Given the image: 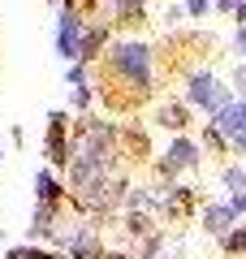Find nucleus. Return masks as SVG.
Here are the masks:
<instances>
[{"mask_svg": "<svg viewBox=\"0 0 246 259\" xmlns=\"http://www.w3.org/2000/svg\"><path fill=\"white\" fill-rule=\"evenodd\" d=\"M44 156L56 173L69 168V156H73V117L69 108H52L44 121Z\"/></svg>", "mask_w": 246, "mask_h": 259, "instance_id": "1", "label": "nucleus"}, {"mask_svg": "<svg viewBox=\"0 0 246 259\" xmlns=\"http://www.w3.org/2000/svg\"><path fill=\"white\" fill-rule=\"evenodd\" d=\"M203 160V147L190 139V134H173V143H169V151H164L160 160L151 164V177H160V182H173V177L190 173V168H199Z\"/></svg>", "mask_w": 246, "mask_h": 259, "instance_id": "2", "label": "nucleus"}, {"mask_svg": "<svg viewBox=\"0 0 246 259\" xmlns=\"http://www.w3.org/2000/svg\"><path fill=\"white\" fill-rule=\"evenodd\" d=\"M229 100H233L229 87H220V78L208 74V69H199V74L186 78V104H190V108H199V112H208V117H212V112L225 108Z\"/></svg>", "mask_w": 246, "mask_h": 259, "instance_id": "3", "label": "nucleus"}, {"mask_svg": "<svg viewBox=\"0 0 246 259\" xmlns=\"http://www.w3.org/2000/svg\"><path fill=\"white\" fill-rule=\"evenodd\" d=\"M82 30H87V18H82V13H73V9H56V22H52V52L61 56L65 65L78 61Z\"/></svg>", "mask_w": 246, "mask_h": 259, "instance_id": "4", "label": "nucleus"}, {"mask_svg": "<svg viewBox=\"0 0 246 259\" xmlns=\"http://www.w3.org/2000/svg\"><path fill=\"white\" fill-rule=\"evenodd\" d=\"M65 216H69V203L56 207V203H35V212H30V225H26V238L39 242V246H52L56 229L65 225Z\"/></svg>", "mask_w": 246, "mask_h": 259, "instance_id": "5", "label": "nucleus"}, {"mask_svg": "<svg viewBox=\"0 0 246 259\" xmlns=\"http://www.w3.org/2000/svg\"><path fill=\"white\" fill-rule=\"evenodd\" d=\"M112 44V22L108 18H87V30H82V48H78V61L95 65Z\"/></svg>", "mask_w": 246, "mask_h": 259, "instance_id": "6", "label": "nucleus"}, {"mask_svg": "<svg viewBox=\"0 0 246 259\" xmlns=\"http://www.w3.org/2000/svg\"><path fill=\"white\" fill-rule=\"evenodd\" d=\"M35 203H56V207L69 203V186L61 182V173H56L52 164L35 168Z\"/></svg>", "mask_w": 246, "mask_h": 259, "instance_id": "7", "label": "nucleus"}, {"mask_svg": "<svg viewBox=\"0 0 246 259\" xmlns=\"http://www.w3.org/2000/svg\"><path fill=\"white\" fill-rule=\"evenodd\" d=\"M212 125H216L229 143H233L237 134H246V100H229L225 108H216L212 112Z\"/></svg>", "mask_w": 246, "mask_h": 259, "instance_id": "8", "label": "nucleus"}, {"mask_svg": "<svg viewBox=\"0 0 246 259\" xmlns=\"http://www.w3.org/2000/svg\"><path fill=\"white\" fill-rule=\"evenodd\" d=\"M151 125H164V130H173V134H182V130L190 125V104L186 100H164L160 108L151 112Z\"/></svg>", "mask_w": 246, "mask_h": 259, "instance_id": "9", "label": "nucleus"}, {"mask_svg": "<svg viewBox=\"0 0 246 259\" xmlns=\"http://www.w3.org/2000/svg\"><path fill=\"white\" fill-rule=\"evenodd\" d=\"M108 13H112V30L117 26H143L147 22V0H108Z\"/></svg>", "mask_w": 246, "mask_h": 259, "instance_id": "10", "label": "nucleus"}, {"mask_svg": "<svg viewBox=\"0 0 246 259\" xmlns=\"http://www.w3.org/2000/svg\"><path fill=\"white\" fill-rule=\"evenodd\" d=\"M233 221H237V212L229 207V199L225 203H208L203 207V229H208L212 238H225V233L233 229Z\"/></svg>", "mask_w": 246, "mask_h": 259, "instance_id": "11", "label": "nucleus"}, {"mask_svg": "<svg viewBox=\"0 0 246 259\" xmlns=\"http://www.w3.org/2000/svg\"><path fill=\"white\" fill-rule=\"evenodd\" d=\"M121 156H130V160L147 156V130L143 125H121Z\"/></svg>", "mask_w": 246, "mask_h": 259, "instance_id": "12", "label": "nucleus"}, {"mask_svg": "<svg viewBox=\"0 0 246 259\" xmlns=\"http://www.w3.org/2000/svg\"><path fill=\"white\" fill-rule=\"evenodd\" d=\"M65 108L78 112V117H91V112H95V82L69 87V104H65Z\"/></svg>", "mask_w": 246, "mask_h": 259, "instance_id": "13", "label": "nucleus"}, {"mask_svg": "<svg viewBox=\"0 0 246 259\" xmlns=\"http://www.w3.org/2000/svg\"><path fill=\"white\" fill-rule=\"evenodd\" d=\"M5 259H65L56 246H39V242H22V246H9Z\"/></svg>", "mask_w": 246, "mask_h": 259, "instance_id": "14", "label": "nucleus"}, {"mask_svg": "<svg viewBox=\"0 0 246 259\" xmlns=\"http://www.w3.org/2000/svg\"><path fill=\"white\" fill-rule=\"evenodd\" d=\"M126 233L143 242L147 233H155V216L151 212H126Z\"/></svg>", "mask_w": 246, "mask_h": 259, "instance_id": "15", "label": "nucleus"}, {"mask_svg": "<svg viewBox=\"0 0 246 259\" xmlns=\"http://www.w3.org/2000/svg\"><path fill=\"white\" fill-rule=\"evenodd\" d=\"M95 78V65H87V61H69L65 65V82L69 87H82V82H91Z\"/></svg>", "mask_w": 246, "mask_h": 259, "instance_id": "16", "label": "nucleus"}, {"mask_svg": "<svg viewBox=\"0 0 246 259\" xmlns=\"http://www.w3.org/2000/svg\"><path fill=\"white\" fill-rule=\"evenodd\" d=\"M220 250H225V255H242L246 250V225H233V229L220 238Z\"/></svg>", "mask_w": 246, "mask_h": 259, "instance_id": "17", "label": "nucleus"}, {"mask_svg": "<svg viewBox=\"0 0 246 259\" xmlns=\"http://www.w3.org/2000/svg\"><path fill=\"white\" fill-rule=\"evenodd\" d=\"M220 186H225L229 194H237V190H246V168H237V164H229V168H220Z\"/></svg>", "mask_w": 246, "mask_h": 259, "instance_id": "18", "label": "nucleus"}, {"mask_svg": "<svg viewBox=\"0 0 246 259\" xmlns=\"http://www.w3.org/2000/svg\"><path fill=\"white\" fill-rule=\"evenodd\" d=\"M182 9H186V18H208V13H212V0H186Z\"/></svg>", "mask_w": 246, "mask_h": 259, "instance_id": "19", "label": "nucleus"}, {"mask_svg": "<svg viewBox=\"0 0 246 259\" xmlns=\"http://www.w3.org/2000/svg\"><path fill=\"white\" fill-rule=\"evenodd\" d=\"M233 87H237V100H246V61L237 65V74H233Z\"/></svg>", "mask_w": 246, "mask_h": 259, "instance_id": "20", "label": "nucleus"}, {"mask_svg": "<svg viewBox=\"0 0 246 259\" xmlns=\"http://www.w3.org/2000/svg\"><path fill=\"white\" fill-rule=\"evenodd\" d=\"M229 207H233L237 216H246V190H237V194H229Z\"/></svg>", "mask_w": 246, "mask_h": 259, "instance_id": "21", "label": "nucleus"}, {"mask_svg": "<svg viewBox=\"0 0 246 259\" xmlns=\"http://www.w3.org/2000/svg\"><path fill=\"white\" fill-rule=\"evenodd\" d=\"M164 22H169V26H177V22H186V9H182V5H173V9L164 13Z\"/></svg>", "mask_w": 246, "mask_h": 259, "instance_id": "22", "label": "nucleus"}, {"mask_svg": "<svg viewBox=\"0 0 246 259\" xmlns=\"http://www.w3.org/2000/svg\"><path fill=\"white\" fill-rule=\"evenodd\" d=\"M233 48H237V56L246 61V26H237V35H233Z\"/></svg>", "mask_w": 246, "mask_h": 259, "instance_id": "23", "label": "nucleus"}, {"mask_svg": "<svg viewBox=\"0 0 246 259\" xmlns=\"http://www.w3.org/2000/svg\"><path fill=\"white\" fill-rule=\"evenodd\" d=\"M212 9H220V13H233V9H237V0H212Z\"/></svg>", "mask_w": 246, "mask_h": 259, "instance_id": "24", "label": "nucleus"}, {"mask_svg": "<svg viewBox=\"0 0 246 259\" xmlns=\"http://www.w3.org/2000/svg\"><path fill=\"white\" fill-rule=\"evenodd\" d=\"M233 18H237V26H246V0H237V9H233Z\"/></svg>", "mask_w": 246, "mask_h": 259, "instance_id": "25", "label": "nucleus"}, {"mask_svg": "<svg viewBox=\"0 0 246 259\" xmlns=\"http://www.w3.org/2000/svg\"><path fill=\"white\" fill-rule=\"evenodd\" d=\"M229 147H233V151H242V156H246V134H237V139L229 143Z\"/></svg>", "mask_w": 246, "mask_h": 259, "instance_id": "26", "label": "nucleus"}, {"mask_svg": "<svg viewBox=\"0 0 246 259\" xmlns=\"http://www.w3.org/2000/svg\"><path fill=\"white\" fill-rule=\"evenodd\" d=\"M48 5H52V9H61V0H48Z\"/></svg>", "mask_w": 246, "mask_h": 259, "instance_id": "27", "label": "nucleus"}, {"mask_svg": "<svg viewBox=\"0 0 246 259\" xmlns=\"http://www.w3.org/2000/svg\"><path fill=\"white\" fill-rule=\"evenodd\" d=\"M104 9H108V0H104Z\"/></svg>", "mask_w": 246, "mask_h": 259, "instance_id": "28", "label": "nucleus"}]
</instances>
